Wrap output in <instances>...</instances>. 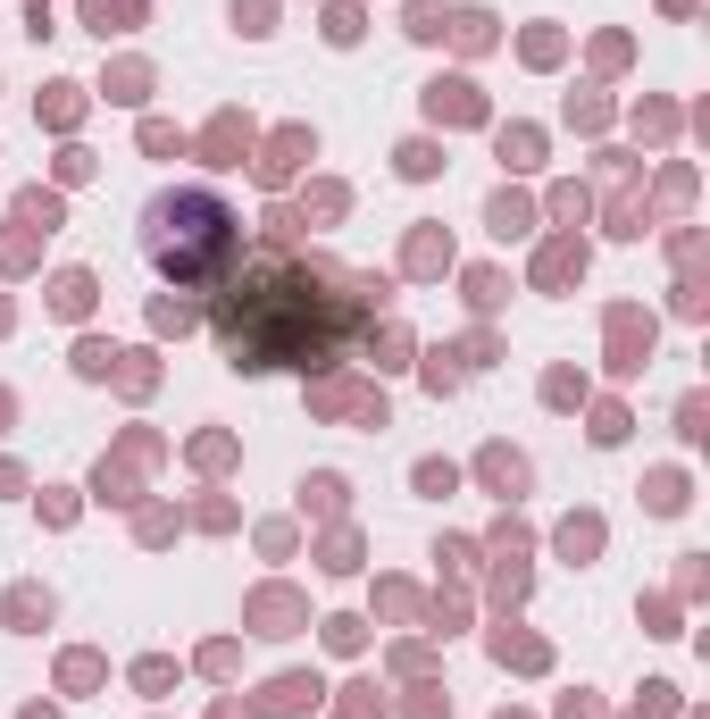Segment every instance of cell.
Segmentation results:
<instances>
[{
	"mask_svg": "<svg viewBox=\"0 0 710 719\" xmlns=\"http://www.w3.org/2000/svg\"><path fill=\"white\" fill-rule=\"evenodd\" d=\"M376 293H393L385 276H360L326 251H268L243 276H226L209 335H218L226 368L243 377H276V368H335L360 310H376Z\"/></svg>",
	"mask_w": 710,
	"mask_h": 719,
	"instance_id": "1",
	"label": "cell"
},
{
	"mask_svg": "<svg viewBox=\"0 0 710 719\" xmlns=\"http://www.w3.org/2000/svg\"><path fill=\"white\" fill-rule=\"evenodd\" d=\"M134 243H142V260H151L159 285H184V293H218L226 276L243 268V218H234L226 193H209V184L151 193Z\"/></svg>",
	"mask_w": 710,
	"mask_h": 719,
	"instance_id": "2",
	"label": "cell"
},
{
	"mask_svg": "<svg viewBox=\"0 0 710 719\" xmlns=\"http://www.w3.org/2000/svg\"><path fill=\"white\" fill-rule=\"evenodd\" d=\"M134 17H142V0H84V26L92 34H126Z\"/></svg>",
	"mask_w": 710,
	"mask_h": 719,
	"instance_id": "3",
	"label": "cell"
},
{
	"mask_svg": "<svg viewBox=\"0 0 710 719\" xmlns=\"http://www.w3.org/2000/svg\"><path fill=\"white\" fill-rule=\"evenodd\" d=\"M51 310H59V318H84V310H92V276H84V268H67L59 285H51Z\"/></svg>",
	"mask_w": 710,
	"mask_h": 719,
	"instance_id": "4",
	"label": "cell"
},
{
	"mask_svg": "<svg viewBox=\"0 0 710 719\" xmlns=\"http://www.w3.org/2000/svg\"><path fill=\"white\" fill-rule=\"evenodd\" d=\"M535 276H543V285H568V276H585V251H577V243H552Z\"/></svg>",
	"mask_w": 710,
	"mask_h": 719,
	"instance_id": "5",
	"label": "cell"
},
{
	"mask_svg": "<svg viewBox=\"0 0 710 719\" xmlns=\"http://www.w3.org/2000/svg\"><path fill=\"white\" fill-rule=\"evenodd\" d=\"M9 619H17V628H34V619H51V594L17 586V594H9Z\"/></svg>",
	"mask_w": 710,
	"mask_h": 719,
	"instance_id": "6",
	"label": "cell"
},
{
	"mask_svg": "<svg viewBox=\"0 0 710 719\" xmlns=\"http://www.w3.org/2000/svg\"><path fill=\"white\" fill-rule=\"evenodd\" d=\"M443 109H452V118H477V92H468V84H435V118H443Z\"/></svg>",
	"mask_w": 710,
	"mask_h": 719,
	"instance_id": "7",
	"label": "cell"
},
{
	"mask_svg": "<svg viewBox=\"0 0 710 719\" xmlns=\"http://www.w3.org/2000/svg\"><path fill=\"white\" fill-rule=\"evenodd\" d=\"M485 477L493 485H527V460H518V452H485Z\"/></svg>",
	"mask_w": 710,
	"mask_h": 719,
	"instance_id": "8",
	"label": "cell"
},
{
	"mask_svg": "<svg viewBox=\"0 0 710 719\" xmlns=\"http://www.w3.org/2000/svg\"><path fill=\"white\" fill-rule=\"evenodd\" d=\"M518 226H527V210H518V201L502 193V201H493V235H518Z\"/></svg>",
	"mask_w": 710,
	"mask_h": 719,
	"instance_id": "9",
	"label": "cell"
},
{
	"mask_svg": "<svg viewBox=\"0 0 710 719\" xmlns=\"http://www.w3.org/2000/svg\"><path fill=\"white\" fill-rule=\"evenodd\" d=\"M109 360H117L109 343H84V352H76V368H84V377H109Z\"/></svg>",
	"mask_w": 710,
	"mask_h": 719,
	"instance_id": "10",
	"label": "cell"
},
{
	"mask_svg": "<svg viewBox=\"0 0 710 719\" xmlns=\"http://www.w3.org/2000/svg\"><path fill=\"white\" fill-rule=\"evenodd\" d=\"M301 494H310L318 510H335V502H343V477H310V485H301Z\"/></svg>",
	"mask_w": 710,
	"mask_h": 719,
	"instance_id": "11",
	"label": "cell"
},
{
	"mask_svg": "<svg viewBox=\"0 0 710 719\" xmlns=\"http://www.w3.org/2000/svg\"><path fill=\"white\" fill-rule=\"evenodd\" d=\"M0 419H9V393H0Z\"/></svg>",
	"mask_w": 710,
	"mask_h": 719,
	"instance_id": "12",
	"label": "cell"
}]
</instances>
